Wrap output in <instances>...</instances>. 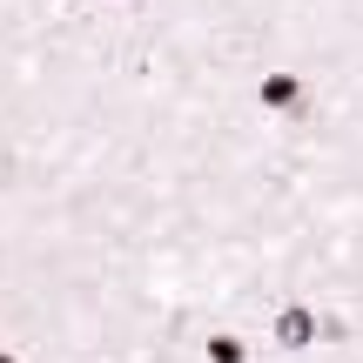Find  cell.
Segmentation results:
<instances>
[{
    "label": "cell",
    "instance_id": "obj_1",
    "mask_svg": "<svg viewBox=\"0 0 363 363\" xmlns=\"http://www.w3.org/2000/svg\"><path fill=\"white\" fill-rule=\"evenodd\" d=\"M256 101L269 108V115H289V108H303V81H296V74H262Z\"/></svg>",
    "mask_w": 363,
    "mask_h": 363
},
{
    "label": "cell",
    "instance_id": "obj_2",
    "mask_svg": "<svg viewBox=\"0 0 363 363\" xmlns=\"http://www.w3.org/2000/svg\"><path fill=\"white\" fill-rule=\"evenodd\" d=\"M276 337H283V343H310L316 337V316L310 310H283V316H276Z\"/></svg>",
    "mask_w": 363,
    "mask_h": 363
},
{
    "label": "cell",
    "instance_id": "obj_3",
    "mask_svg": "<svg viewBox=\"0 0 363 363\" xmlns=\"http://www.w3.org/2000/svg\"><path fill=\"white\" fill-rule=\"evenodd\" d=\"M208 363H242V343L235 337H208Z\"/></svg>",
    "mask_w": 363,
    "mask_h": 363
},
{
    "label": "cell",
    "instance_id": "obj_4",
    "mask_svg": "<svg viewBox=\"0 0 363 363\" xmlns=\"http://www.w3.org/2000/svg\"><path fill=\"white\" fill-rule=\"evenodd\" d=\"M0 363H13V357H7V350H0Z\"/></svg>",
    "mask_w": 363,
    "mask_h": 363
}]
</instances>
